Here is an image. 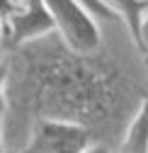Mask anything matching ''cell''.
<instances>
[{"label":"cell","instance_id":"4","mask_svg":"<svg viewBox=\"0 0 148 153\" xmlns=\"http://www.w3.org/2000/svg\"><path fill=\"white\" fill-rule=\"evenodd\" d=\"M53 29H56L53 20L41 0H24L7 17L3 42H7L12 49H17V46L41 39V36H49Z\"/></svg>","mask_w":148,"mask_h":153},{"label":"cell","instance_id":"12","mask_svg":"<svg viewBox=\"0 0 148 153\" xmlns=\"http://www.w3.org/2000/svg\"><path fill=\"white\" fill-rule=\"evenodd\" d=\"M0 153H5V131H3V119H0Z\"/></svg>","mask_w":148,"mask_h":153},{"label":"cell","instance_id":"9","mask_svg":"<svg viewBox=\"0 0 148 153\" xmlns=\"http://www.w3.org/2000/svg\"><path fill=\"white\" fill-rule=\"evenodd\" d=\"M15 7H17L15 0H0V20H3V25L7 22V17L15 12Z\"/></svg>","mask_w":148,"mask_h":153},{"label":"cell","instance_id":"5","mask_svg":"<svg viewBox=\"0 0 148 153\" xmlns=\"http://www.w3.org/2000/svg\"><path fill=\"white\" fill-rule=\"evenodd\" d=\"M102 5L107 10H112L119 22L126 25V29H129V34H131L136 49L143 51L141 25H143V17L148 15V0H102Z\"/></svg>","mask_w":148,"mask_h":153},{"label":"cell","instance_id":"15","mask_svg":"<svg viewBox=\"0 0 148 153\" xmlns=\"http://www.w3.org/2000/svg\"><path fill=\"white\" fill-rule=\"evenodd\" d=\"M146 66H148V56H146Z\"/></svg>","mask_w":148,"mask_h":153},{"label":"cell","instance_id":"2","mask_svg":"<svg viewBox=\"0 0 148 153\" xmlns=\"http://www.w3.org/2000/svg\"><path fill=\"white\" fill-rule=\"evenodd\" d=\"M49 10L61 42L75 53H95L102 34L100 25L85 12L78 0H41Z\"/></svg>","mask_w":148,"mask_h":153},{"label":"cell","instance_id":"1","mask_svg":"<svg viewBox=\"0 0 148 153\" xmlns=\"http://www.w3.org/2000/svg\"><path fill=\"white\" fill-rule=\"evenodd\" d=\"M20 49V80L12 88L20 112L32 109L34 119H70L90 124L92 114L102 112L109 95L112 73L85 63L87 53L70 51L63 42L61 49L29 42ZM90 129V126H87Z\"/></svg>","mask_w":148,"mask_h":153},{"label":"cell","instance_id":"6","mask_svg":"<svg viewBox=\"0 0 148 153\" xmlns=\"http://www.w3.org/2000/svg\"><path fill=\"white\" fill-rule=\"evenodd\" d=\"M119 153H148V95L143 97L131 122L126 124Z\"/></svg>","mask_w":148,"mask_h":153},{"label":"cell","instance_id":"14","mask_svg":"<svg viewBox=\"0 0 148 153\" xmlns=\"http://www.w3.org/2000/svg\"><path fill=\"white\" fill-rule=\"evenodd\" d=\"M15 3H17V5H20V3H24V0H15Z\"/></svg>","mask_w":148,"mask_h":153},{"label":"cell","instance_id":"10","mask_svg":"<svg viewBox=\"0 0 148 153\" xmlns=\"http://www.w3.org/2000/svg\"><path fill=\"white\" fill-rule=\"evenodd\" d=\"M141 44H143V51L141 53L148 56V15L143 17V25H141Z\"/></svg>","mask_w":148,"mask_h":153},{"label":"cell","instance_id":"11","mask_svg":"<svg viewBox=\"0 0 148 153\" xmlns=\"http://www.w3.org/2000/svg\"><path fill=\"white\" fill-rule=\"evenodd\" d=\"M83 153H112L104 143H87L85 148H83Z\"/></svg>","mask_w":148,"mask_h":153},{"label":"cell","instance_id":"7","mask_svg":"<svg viewBox=\"0 0 148 153\" xmlns=\"http://www.w3.org/2000/svg\"><path fill=\"white\" fill-rule=\"evenodd\" d=\"M78 3L85 7V12H87L97 25H100V22H114V20H117L114 12L107 10V7L102 5V0H78Z\"/></svg>","mask_w":148,"mask_h":153},{"label":"cell","instance_id":"3","mask_svg":"<svg viewBox=\"0 0 148 153\" xmlns=\"http://www.w3.org/2000/svg\"><path fill=\"white\" fill-rule=\"evenodd\" d=\"M90 143V129L70 119H34L27 143L20 153H83Z\"/></svg>","mask_w":148,"mask_h":153},{"label":"cell","instance_id":"8","mask_svg":"<svg viewBox=\"0 0 148 153\" xmlns=\"http://www.w3.org/2000/svg\"><path fill=\"white\" fill-rule=\"evenodd\" d=\"M7 73H10V63L0 61V119L7 114Z\"/></svg>","mask_w":148,"mask_h":153},{"label":"cell","instance_id":"13","mask_svg":"<svg viewBox=\"0 0 148 153\" xmlns=\"http://www.w3.org/2000/svg\"><path fill=\"white\" fill-rule=\"evenodd\" d=\"M3 36H5V25H3V20H0V46H3Z\"/></svg>","mask_w":148,"mask_h":153}]
</instances>
